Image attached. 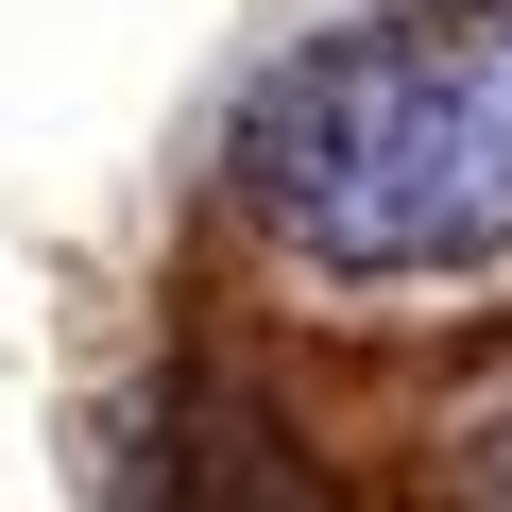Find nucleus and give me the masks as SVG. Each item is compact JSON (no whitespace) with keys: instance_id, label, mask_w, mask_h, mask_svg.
Here are the masks:
<instances>
[{"instance_id":"obj_1","label":"nucleus","mask_w":512,"mask_h":512,"mask_svg":"<svg viewBox=\"0 0 512 512\" xmlns=\"http://www.w3.org/2000/svg\"><path fill=\"white\" fill-rule=\"evenodd\" d=\"M239 222L308 291L512 274V0H359L239 120Z\"/></svg>"},{"instance_id":"obj_3","label":"nucleus","mask_w":512,"mask_h":512,"mask_svg":"<svg viewBox=\"0 0 512 512\" xmlns=\"http://www.w3.org/2000/svg\"><path fill=\"white\" fill-rule=\"evenodd\" d=\"M427 495H444V512H512V376H478V393L444 410V444H427Z\"/></svg>"},{"instance_id":"obj_2","label":"nucleus","mask_w":512,"mask_h":512,"mask_svg":"<svg viewBox=\"0 0 512 512\" xmlns=\"http://www.w3.org/2000/svg\"><path fill=\"white\" fill-rule=\"evenodd\" d=\"M137 512H342V495L239 376H154L137 393Z\"/></svg>"}]
</instances>
